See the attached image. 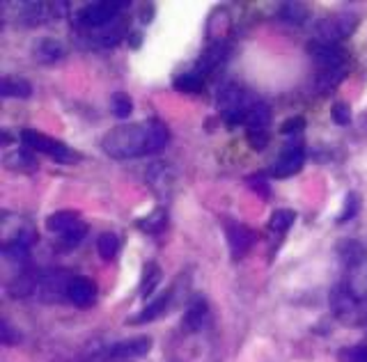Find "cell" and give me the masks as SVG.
I'll use <instances>...</instances> for the list:
<instances>
[{
	"label": "cell",
	"mask_w": 367,
	"mask_h": 362,
	"mask_svg": "<svg viewBox=\"0 0 367 362\" xmlns=\"http://www.w3.org/2000/svg\"><path fill=\"white\" fill-rule=\"evenodd\" d=\"M110 110H112V115H115L117 119H127L131 115V110H134V101H131L129 94L115 92L110 97Z\"/></svg>",
	"instance_id": "obj_31"
},
{
	"label": "cell",
	"mask_w": 367,
	"mask_h": 362,
	"mask_svg": "<svg viewBox=\"0 0 367 362\" xmlns=\"http://www.w3.org/2000/svg\"><path fill=\"white\" fill-rule=\"evenodd\" d=\"M278 16L285 18L287 23L301 25L308 18V7L301 5V3H282L280 9H278Z\"/></svg>",
	"instance_id": "obj_29"
},
{
	"label": "cell",
	"mask_w": 367,
	"mask_h": 362,
	"mask_svg": "<svg viewBox=\"0 0 367 362\" xmlns=\"http://www.w3.org/2000/svg\"><path fill=\"white\" fill-rule=\"evenodd\" d=\"M46 230L53 236H58L62 243L76 245L86 239L88 225L81 221V216L76 211H55L46 218Z\"/></svg>",
	"instance_id": "obj_5"
},
{
	"label": "cell",
	"mask_w": 367,
	"mask_h": 362,
	"mask_svg": "<svg viewBox=\"0 0 367 362\" xmlns=\"http://www.w3.org/2000/svg\"><path fill=\"white\" fill-rule=\"evenodd\" d=\"M296 221V214L291 211V209H278V211H274V216H271L269 221V230L271 232H287L291 225H294Z\"/></svg>",
	"instance_id": "obj_30"
},
{
	"label": "cell",
	"mask_w": 367,
	"mask_h": 362,
	"mask_svg": "<svg viewBox=\"0 0 367 362\" xmlns=\"http://www.w3.org/2000/svg\"><path fill=\"white\" fill-rule=\"evenodd\" d=\"M308 53L319 64V69H340V66H346V55L337 44H324L315 40L308 44Z\"/></svg>",
	"instance_id": "obj_10"
},
{
	"label": "cell",
	"mask_w": 367,
	"mask_h": 362,
	"mask_svg": "<svg viewBox=\"0 0 367 362\" xmlns=\"http://www.w3.org/2000/svg\"><path fill=\"white\" fill-rule=\"evenodd\" d=\"M3 165L12 173H35L40 168V160L33 154L30 149H14V151H7L3 156Z\"/></svg>",
	"instance_id": "obj_19"
},
{
	"label": "cell",
	"mask_w": 367,
	"mask_h": 362,
	"mask_svg": "<svg viewBox=\"0 0 367 362\" xmlns=\"http://www.w3.org/2000/svg\"><path fill=\"white\" fill-rule=\"evenodd\" d=\"M359 28V16L351 12H337L333 16H326L315 25V40L324 44H337L346 40Z\"/></svg>",
	"instance_id": "obj_6"
},
{
	"label": "cell",
	"mask_w": 367,
	"mask_h": 362,
	"mask_svg": "<svg viewBox=\"0 0 367 362\" xmlns=\"http://www.w3.org/2000/svg\"><path fill=\"white\" fill-rule=\"evenodd\" d=\"M303 129H305V119L303 117H289L280 127V133H282V136H296V133H301Z\"/></svg>",
	"instance_id": "obj_37"
},
{
	"label": "cell",
	"mask_w": 367,
	"mask_h": 362,
	"mask_svg": "<svg viewBox=\"0 0 367 362\" xmlns=\"http://www.w3.org/2000/svg\"><path fill=\"white\" fill-rule=\"evenodd\" d=\"M170 142V131L163 122L149 119L140 124H120L110 129L101 140V149L110 158L127 160L147 154H156Z\"/></svg>",
	"instance_id": "obj_1"
},
{
	"label": "cell",
	"mask_w": 367,
	"mask_h": 362,
	"mask_svg": "<svg viewBox=\"0 0 367 362\" xmlns=\"http://www.w3.org/2000/svg\"><path fill=\"white\" fill-rule=\"evenodd\" d=\"M67 298L76 305V308H90L97 300V284H94L86 275H74L69 287H67Z\"/></svg>",
	"instance_id": "obj_13"
},
{
	"label": "cell",
	"mask_w": 367,
	"mask_h": 362,
	"mask_svg": "<svg viewBox=\"0 0 367 362\" xmlns=\"http://www.w3.org/2000/svg\"><path fill=\"white\" fill-rule=\"evenodd\" d=\"M3 341L5 344H14V341H18V332L12 330L9 321H3Z\"/></svg>",
	"instance_id": "obj_38"
},
{
	"label": "cell",
	"mask_w": 367,
	"mask_h": 362,
	"mask_svg": "<svg viewBox=\"0 0 367 362\" xmlns=\"http://www.w3.org/2000/svg\"><path fill=\"white\" fill-rule=\"evenodd\" d=\"M230 28V16H228V12H225V9H216V12L211 14V18H209V25H206V37H209V40H214V42H221V35L228 30Z\"/></svg>",
	"instance_id": "obj_28"
},
{
	"label": "cell",
	"mask_w": 367,
	"mask_h": 362,
	"mask_svg": "<svg viewBox=\"0 0 367 362\" xmlns=\"http://www.w3.org/2000/svg\"><path fill=\"white\" fill-rule=\"evenodd\" d=\"M225 234H228V243L234 259L246 255L252 247V243H255V232L243 223H232V221L225 223Z\"/></svg>",
	"instance_id": "obj_12"
},
{
	"label": "cell",
	"mask_w": 367,
	"mask_h": 362,
	"mask_svg": "<svg viewBox=\"0 0 367 362\" xmlns=\"http://www.w3.org/2000/svg\"><path fill=\"white\" fill-rule=\"evenodd\" d=\"M170 303H173V289H170V291H165V293H161V296H158V298H154V300L149 303L143 312H138L136 317L131 319L129 323H134V326H138V323L154 321V319L161 317V314H163L168 308H170Z\"/></svg>",
	"instance_id": "obj_20"
},
{
	"label": "cell",
	"mask_w": 367,
	"mask_h": 362,
	"mask_svg": "<svg viewBox=\"0 0 367 362\" xmlns=\"http://www.w3.org/2000/svg\"><path fill=\"white\" fill-rule=\"evenodd\" d=\"M269 122H271V110L264 101H257L255 106L250 108L248 117H246V129H257V131H269Z\"/></svg>",
	"instance_id": "obj_23"
},
{
	"label": "cell",
	"mask_w": 367,
	"mask_h": 362,
	"mask_svg": "<svg viewBox=\"0 0 367 362\" xmlns=\"http://www.w3.org/2000/svg\"><path fill=\"white\" fill-rule=\"evenodd\" d=\"M0 94L14 99H28L33 94V85L30 81L18 78V76H5V78H0Z\"/></svg>",
	"instance_id": "obj_21"
},
{
	"label": "cell",
	"mask_w": 367,
	"mask_h": 362,
	"mask_svg": "<svg viewBox=\"0 0 367 362\" xmlns=\"http://www.w3.org/2000/svg\"><path fill=\"white\" fill-rule=\"evenodd\" d=\"M158 282H161V269H158L156 262H147L143 269V278H140V296L147 298L158 287Z\"/></svg>",
	"instance_id": "obj_24"
},
{
	"label": "cell",
	"mask_w": 367,
	"mask_h": 362,
	"mask_svg": "<svg viewBox=\"0 0 367 362\" xmlns=\"http://www.w3.org/2000/svg\"><path fill=\"white\" fill-rule=\"evenodd\" d=\"M71 282V275L64 271H44L37 280V296L44 300H58L67 298V287Z\"/></svg>",
	"instance_id": "obj_8"
},
{
	"label": "cell",
	"mask_w": 367,
	"mask_h": 362,
	"mask_svg": "<svg viewBox=\"0 0 367 362\" xmlns=\"http://www.w3.org/2000/svg\"><path fill=\"white\" fill-rule=\"evenodd\" d=\"M149 351H152V337L122 339V341H115V344L103 351L97 362H106V360H134V358L147 356Z\"/></svg>",
	"instance_id": "obj_7"
},
{
	"label": "cell",
	"mask_w": 367,
	"mask_h": 362,
	"mask_svg": "<svg viewBox=\"0 0 367 362\" xmlns=\"http://www.w3.org/2000/svg\"><path fill=\"white\" fill-rule=\"evenodd\" d=\"M37 280H40V275L21 273L18 278H14L12 282H9L7 291L12 293L14 298H28V296H33V293H37Z\"/></svg>",
	"instance_id": "obj_22"
},
{
	"label": "cell",
	"mask_w": 367,
	"mask_h": 362,
	"mask_svg": "<svg viewBox=\"0 0 367 362\" xmlns=\"http://www.w3.org/2000/svg\"><path fill=\"white\" fill-rule=\"evenodd\" d=\"M305 163V154H303V147H301V142H289V145L280 151V156L276 158V163L271 165V175L276 179H287L294 173H298L301 168Z\"/></svg>",
	"instance_id": "obj_9"
},
{
	"label": "cell",
	"mask_w": 367,
	"mask_h": 362,
	"mask_svg": "<svg viewBox=\"0 0 367 362\" xmlns=\"http://www.w3.org/2000/svg\"><path fill=\"white\" fill-rule=\"evenodd\" d=\"M211 319V312H209V303H206V298L202 296H195L191 303L186 305V312H184V328L188 332H197L206 328V323H209Z\"/></svg>",
	"instance_id": "obj_14"
},
{
	"label": "cell",
	"mask_w": 367,
	"mask_h": 362,
	"mask_svg": "<svg viewBox=\"0 0 367 362\" xmlns=\"http://www.w3.org/2000/svg\"><path fill=\"white\" fill-rule=\"evenodd\" d=\"M122 9H129V3H90L86 7H81L78 12H74V25L78 28L81 33H90L97 30V28H103L112 21H117L122 16Z\"/></svg>",
	"instance_id": "obj_2"
},
{
	"label": "cell",
	"mask_w": 367,
	"mask_h": 362,
	"mask_svg": "<svg viewBox=\"0 0 367 362\" xmlns=\"http://www.w3.org/2000/svg\"><path fill=\"white\" fill-rule=\"evenodd\" d=\"M359 209H361V197L356 195V193H349L344 197V206H342V211L340 216H337V223H346V221H351V218L359 214Z\"/></svg>",
	"instance_id": "obj_33"
},
{
	"label": "cell",
	"mask_w": 367,
	"mask_h": 362,
	"mask_svg": "<svg viewBox=\"0 0 367 362\" xmlns=\"http://www.w3.org/2000/svg\"><path fill=\"white\" fill-rule=\"evenodd\" d=\"M21 140L28 149L37 151V154H46L51 156L53 160H58V163H76L81 160V154L78 151L69 149L64 142H60L58 138H51L46 136L42 131H35V129H23L21 131Z\"/></svg>",
	"instance_id": "obj_4"
},
{
	"label": "cell",
	"mask_w": 367,
	"mask_h": 362,
	"mask_svg": "<svg viewBox=\"0 0 367 362\" xmlns=\"http://www.w3.org/2000/svg\"><path fill=\"white\" fill-rule=\"evenodd\" d=\"M344 71L346 66H340V69H322L317 76V85H319V92H328L333 90L337 83L344 78Z\"/></svg>",
	"instance_id": "obj_32"
},
{
	"label": "cell",
	"mask_w": 367,
	"mask_h": 362,
	"mask_svg": "<svg viewBox=\"0 0 367 362\" xmlns=\"http://www.w3.org/2000/svg\"><path fill=\"white\" fill-rule=\"evenodd\" d=\"M337 360L340 362H367V346H349V349H342L337 354Z\"/></svg>",
	"instance_id": "obj_34"
},
{
	"label": "cell",
	"mask_w": 367,
	"mask_h": 362,
	"mask_svg": "<svg viewBox=\"0 0 367 362\" xmlns=\"http://www.w3.org/2000/svg\"><path fill=\"white\" fill-rule=\"evenodd\" d=\"M246 138H248V145L252 149L262 151L269 145V131H257V129H246Z\"/></svg>",
	"instance_id": "obj_35"
},
{
	"label": "cell",
	"mask_w": 367,
	"mask_h": 362,
	"mask_svg": "<svg viewBox=\"0 0 367 362\" xmlns=\"http://www.w3.org/2000/svg\"><path fill=\"white\" fill-rule=\"evenodd\" d=\"M331 115H333V119L337 122V124H349L351 122V108H349V103H344V101H337L335 106H333V110H331Z\"/></svg>",
	"instance_id": "obj_36"
},
{
	"label": "cell",
	"mask_w": 367,
	"mask_h": 362,
	"mask_svg": "<svg viewBox=\"0 0 367 362\" xmlns=\"http://www.w3.org/2000/svg\"><path fill=\"white\" fill-rule=\"evenodd\" d=\"M124 28H127V21L124 18H117V21H112L103 28H97V30H90L86 33L90 37V42L103 46V49H110V46H115L122 42V37H124Z\"/></svg>",
	"instance_id": "obj_17"
},
{
	"label": "cell",
	"mask_w": 367,
	"mask_h": 362,
	"mask_svg": "<svg viewBox=\"0 0 367 362\" xmlns=\"http://www.w3.org/2000/svg\"><path fill=\"white\" fill-rule=\"evenodd\" d=\"M337 257H340V262L349 271H356V269H361V266L367 264L365 245L361 241H356V239H344V241L337 243Z\"/></svg>",
	"instance_id": "obj_16"
},
{
	"label": "cell",
	"mask_w": 367,
	"mask_h": 362,
	"mask_svg": "<svg viewBox=\"0 0 367 362\" xmlns=\"http://www.w3.org/2000/svg\"><path fill=\"white\" fill-rule=\"evenodd\" d=\"M140 18H143V23H149L154 18V5H147L143 9V14H140Z\"/></svg>",
	"instance_id": "obj_39"
},
{
	"label": "cell",
	"mask_w": 367,
	"mask_h": 362,
	"mask_svg": "<svg viewBox=\"0 0 367 362\" xmlns=\"http://www.w3.org/2000/svg\"><path fill=\"white\" fill-rule=\"evenodd\" d=\"M175 88L180 92H191V94H197L204 90V76H200L195 69L193 71H186L182 76H177L175 78Z\"/></svg>",
	"instance_id": "obj_26"
},
{
	"label": "cell",
	"mask_w": 367,
	"mask_h": 362,
	"mask_svg": "<svg viewBox=\"0 0 367 362\" xmlns=\"http://www.w3.org/2000/svg\"><path fill=\"white\" fill-rule=\"evenodd\" d=\"M228 53H230V49L223 42H214L209 49H206L200 55L195 71L200 74V76H211V74H216L225 64V60H228Z\"/></svg>",
	"instance_id": "obj_15"
},
{
	"label": "cell",
	"mask_w": 367,
	"mask_h": 362,
	"mask_svg": "<svg viewBox=\"0 0 367 362\" xmlns=\"http://www.w3.org/2000/svg\"><path fill=\"white\" fill-rule=\"evenodd\" d=\"M67 49H64V44L53 40V37H40V40L33 42V58L37 62H46L51 64L55 60H62Z\"/></svg>",
	"instance_id": "obj_18"
},
{
	"label": "cell",
	"mask_w": 367,
	"mask_h": 362,
	"mask_svg": "<svg viewBox=\"0 0 367 362\" xmlns=\"http://www.w3.org/2000/svg\"><path fill=\"white\" fill-rule=\"evenodd\" d=\"M131 46H134V49H138V46H140V35L131 37Z\"/></svg>",
	"instance_id": "obj_40"
},
{
	"label": "cell",
	"mask_w": 367,
	"mask_h": 362,
	"mask_svg": "<svg viewBox=\"0 0 367 362\" xmlns=\"http://www.w3.org/2000/svg\"><path fill=\"white\" fill-rule=\"evenodd\" d=\"M97 250H99V257L106 262H112L120 252V239L117 234L112 232H103L99 239H97Z\"/></svg>",
	"instance_id": "obj_27"
},
{
	"label": "cell",
	"mask_w": 367,
	"mask_h": 362,
	"mask_svg": "<svg viewBox=\"0 0 367 362\" xmlns=\"http://www.w3.org/2000/svg\"><path fill=\"white\" fill-rule=\"evenodd\" d=\"M359 303H361L359 293L349 287V282L337 284L331 291V308L337 319H344V321L354 319L356 312H359Z\"/></svg>",
	"instance_id": "obj_11"
},
{
	"label": "cell",
	"mask_w": 367,
	"mask_h": 362,
	"mask_svg": "<svg viewBox=\"0 0 367 362\" xmlns=\"http://www.w3.org/2000/svg\"><path fill=\"white\" fill-rule=\"evenodd\" d=\"M136 225L145 234H158V232H163V227L168 225V211H165V209H156V211L147 214V218L138 221Z\"/></svg>",
	"instance_id": "obj_25"
},
{
	"label": "cell",
	"mask_w": 367,
	"mask_h": 362,
	"mask_svg": "<svg viewBox=\"0 0 367 362\" xmlns=\"http://www.w3.org/2000/svg\"><path fill=\"white\" fill-rule=\"evenodd\" d=\"M257 101L260 99H255L250 92H246L234 83L225 85V88L219 92V110L230 124H239V122L243 124L246 122L250 108L255 106Z\"/></svg>",
	"instance_id": "obj_3"
}]
</instances>
